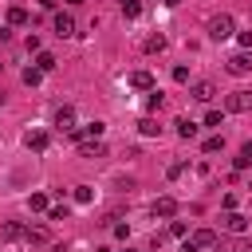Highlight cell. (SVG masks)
Listing matches in <instances>:
<instances>
[{"label": "cell", "instance_id": "6da1fadb", "mask_svg": "<svg viewBox=\"0 0 252 252\" xmlns=\"http://www.w3.org/2000/svg\"><path fill=\"white\" fill-rule=\"evenodd\" d=\"M209 248H217V232L213 228H197V232L185 236V252H209Z\"/></svg>", "mask_w": 252, "mask_h": 252}, {"label": "cell", "instance_id": "7a4b0ae2", "mask_svg": "<svg viewBox=\"0 0 252 252\" xmlns=\"http://www.w3.org/2000/svg\"><path fill=\"white\" fill-rule=\"evenodd\" d=\"M232 32H236V20H232L228 12H220V16H213V20H209V39H217V43H220V39H228Z\"/></svg>", "mask_w": 252, "mask_h": 252}, {"label": "cell", "instance_id": "3957f363", "mask_svg": "<svg viewBox=\"0 0 252 252\" xmlns=\"http://www.w3.org/2000/svg\"><path fill=\"white\" fill-rule=\"evenodd\" d=\"M224 110H228V114H244V110H252V91H232V94L224 98Z\"/></svg>", "mask_w": 252, "mask_h": 252}, {"label": "cell", "instance_id": "277c9868", "mask_svg": "<svg viewBox=\"0 0 252 252\" xmlns=\"http://www.w3.org/2000/svg\"><path fill=\"white\" fill-rule=\"evenodd\" d=\"M51 28H55V35H59V39H71V35H75V16H71V12H55Z\"/></svg>", "mask_w": 252, "mask_h": 252}, {"label": "cell", "instance_id": "5b68a950", "mask_svg": "<svg viewBox=\"0 0 252 252\" xmlns=\"http://www.w3.org/2000/svg\"><path fill=\"white\" fill-rule=\"evenodd\" d=\"M248 71H252V51L228 55V75H248Z\"/></svg>", "mask_w": 252, "mask_h": 252}, {"label": "cell", "instance_id": "8992f818", "mask_svg": "<svg viewBox=\"0 0 252 252\" xmlns=\"http://www.w3.org/2000/svg\"><path fill=\"white\" fill-rule=\"evenodd\" d=\"M55 130H59V134H71V130H75V110H71V106H59V110H55Z\"/></svg>", "mask_w": 252, "mask_h": 252}, {"label": "cell", "instance_id": "52a82bcc", "mask_svg": "<svg viewBox=\"0 0 252 252\" xmlns=\"http://www.w3.org/2000/svg\"><path fill=\"white\" fill-rule=\"evenodd\" d=\"M102 130H106L102 122H87V126H75L71 138H75V142H83V138H102Z\"/></svg>", "mask_w": 252, "mask_h": 252}, {"label": "cell", "instance_id": "ba28073f", "mask_svg": "<svg viewBox=\"0 0 252 252\" xmlns=\"http://www.w3.org/2000/svg\"><path fill=\"white\" fill-rule=\"evenodd\" d=\"M220 224H224L228 232H244V228H248V217H244V213H236V209H228Z\"/></svg>", "mask_w": 252, "mask_h": 252}, {"label": "cell", "instance_id": "9c48e42d", "mask_svg": "<svg viewBox=\"0 0 252 252\" xmlns=\"http://www.w3.org/2000/svg\"><path fill=\"white\" fill-rule=\"evenodd\" d=\"M24 146L35 150V154H43V150H47V134H43V130H28V134H24Z\"/></svg>", "mask_w": 252, "mask_h": 252}, {"label": "cell", "instance_id": "30bf717a", "mask_svg": "<svg viewBox=\"0 0 252 252\" xmlns=\"http://www.w3.org/2000/svg\"><path fill=\"white\" fill-rule=\"evenodd\" d=\"M79 154H83V158H102L106 146H102L98 138H83V142H79Z\"/></svg>", "mask_w": 252, "mask_h": 252}, {"label": "cell", "instance_id": "8fae6325", "mask_svg": "<svg viewBox=\"0 0 252 252\" xmlns=\"http://www.w3.org/2000/svg\"><path fill=\"white\" fill-rule=\"evenodd\" d=\"M213 94H217V87H213L209 79H201V83H193V98H197V102H213Z\"/></svg>", "mask_w": 252, "mask_h": 252}, {"label": "cell", "instance_id": "7c38bea8", "mask_svg": "<svg viewBox=\"0 0 252 252\" xmlns=\"http://www.w3.org/2000/svg\"><path fill=\"white\" fill-rule=\"evenodd\" d=\"M173 213H177V201L173 197H158L154 201V217H173Z\"/></svg>", "mask_w": 252, "mask_h": 252}, {"label": "cell", "instance_id": "4fadbf2b", "mask_svg": "<svg viewBox=\"0 0 252 252\" xmlns=\"http://www.w3.org/2000/svg\"><path fill=\"white\" fill-rule=\"evenodd\" d=\"M130 87H138V91H154V75H150V71H134V75H130Z\"/></svg>", "mask_w": 252, "mask_h": 252}, {"label": "cell", "instance_id": "5bb4252c", "mask_svg": "<svg viewBox=\"0 0 252 252\" xmlns=\"http://www.w3.org/2000/svg\"><path fill=\"white\" fill-rule=\"evenodd\" d=\"M173 126H177V138H197V130H201L193 118H177Z\"/></svg>", "mask_w": 252, "mask_h": 252}, {"label": "cell", "instance_id": "9a60e30c", "mask_svg": "<svg viewBox=\"0 0 252 252\" xmlns=\"http://www.w3.org/2000/svg\"><path fill=\"white\" fill-rule=\"evenodd\" d=\"M24 240L43 244V240H47V224H28V228H24Z\"/></svg>", "mask_w": 252, "mask_h": 252}, {"label": "cell", "instance_id": "2e32d148", "mask_svg": "<svg viewBox=\"0 0 252 252\" xmlns=\"http://www.w3.org/2000/svg\"><path fill=\"white\" fill-rule=\"evenodd\" d=\"M8 24H12V28H24V24H28V8L12 4V8H8Z\"/></svg>", "mask_w": 252, "mask_h": 252}, {"label": "cell", "instance_id": "e0dca14e", "mask_svg": "<svg viewBox=\"0 0 252 252\" xmlns=\"http://www.w3.org/2000/svg\"><path fill=\"white\" fill-rule=\"evenodd\" d=\"M146 51H150V55H158V51H165V35H161V32H154V35L146 39Z\"/></svg>", "mask_w": 252, "mask_h": 252}, {"label": "cell", "instance_id": "ac0fdd59", "mask_svg": "<svg viewBox=\"0 0 252 252\" xmlns=\"http://www.w3.org/2000/svg\"><path fill=\"white\" fill-rule=\"evenodd\" d=\"M35 67H39V71H55V55H51V51H39V55H35Z\"/></svg>", "mask_w": 252, "mask_h": 252}, {"label": "cell", "instance_id": "d6986e66", "mask_svg": "<svg viewBox=\"0 0 252 252\" xmlns=\"http://www.w3.org/2000/svg\"><path fill=\"white\" fill-rule=\"evenodd\" d=\"M118 8H122V16H126V20H134V16L142 12V4H138V0H118Z\"/></svg>", "mask_w": 252, "mask_h": 252}, {"label": "cell", "instance_id": "ffe728a7", "mask_svg": "<svg viewBox=\"0 0 252 252\" xmlns=\"http://www.w3.org/2000/svg\"><path fill=\"white\" fill-rule=\"evenodd\" d=\"M138 130H142L146 138H154V134H161V126H158L154 118H142V122H138Z\"/></svg>", "mask_w": 252, "mask_h": 252}, {"label": "cell", "instance_id": "44dd1931", "mask_svg": "<svg viewBox=\"0 0 252 252\" xmlns=\"http://www.w3.org/2000/svg\"><path fill=\"white\" fill-rule=\"evenodd\" d=\"M20 236H24V224L8 220V224H4V240H20Z\"/></svg>", "mask_w": 252, "mask_h": 252}, {"label": "cell", "instance_id": "7402d4cb", "mask_svg": "<svg viewBox=\"0 0 252 252\" xmlns=\"http://www.w3.org/2000/svg\"><path fill=\"white\" fill-rule=\"evenodd\" d=\"M28 205H32V213H43V209H47V197H43V193H32Z\"/></svg>", "mask_w": 252, "mask_h": 252}, {"label": "cell", "instance_id": "603a6c76", "mask_svg": "<svg viewBox=\"0 0 252 252\" xmlns=\"http://www.w3.org/2000/svg\"><path fill=\"white\" fill-rule=\"evenodd\" d=\"M39 79H43V71H39V67H28V71H24V83H28V87H35Z\"/></svg>", "mask_w": 252, "mask_h": 252}, {"label": "cell", "instance_id": "cb8c5ba5", "mask_svg": "<svg viewBox=\"0 0 252 252\" xmlns=\"http://www.w3.org/2000/svg\"><path fill=\"white\" fill-rule=\"evenodd\" d=\"M217 150H224V138H220V134H213V138L205 142V154H217Z\"/></svg>", "mask_w": 252, "mask_h": 252}, {"label": "cell", "instance_id": "d4e9b609", "mask_svg": "<svg viewBox=\"0 0 252 252\" xmlns=\"http://www.w3.org/2000/svg\"><path fill=\"white\" fill-rule=\"evenodd\" d=\"M91 197H94V193H91V185H75V201H79V205H87Z\"/></svg>", "mask_w": 252, "mask_h": 252}, {"label": "cell", "instance_id": "484cf974", "mask_svg": "<svg viewBox=\"0 0 252 252\" xmlns=\"http://www.w3.org/2000/svg\"><path fill=\"white\" fill-rule=\"evenodd\" d=\"M47 220H67V205H51L47 209Z\"/></svg>", "mask_w": 252, "mask_h": 252}, {"label": "cell", "instance_id": "4316f807", "mask_svg": "<svg viewBox=\"0 0 252 252\" xmlns=\"http://www.w3.org/2000/svg\"><path fill=\"white\" fill-rule=\"evenodd\" d=\"M169 236H181V240H185L189 232H185V224H181V220H173V224H169Z\"/></svg>", "mask_w": 252, "mask_h": 252}, {"label": "cell", "instance_id": "83f0119b", "mask_svg": "<svg viewBox=\"0 0 252 252\" xmlns=\"http://www.w3.org/2000/svg\"><path fill=\"white\" fill-rule=\"evenodd\" d=\"M173 79L177 83H189V67H173Z\"/></svg>", "mask_w": 252, "mask_h": 252}, {"label": "cell", "instance_id": "f1b7e54d", "mask_svg": "<svg viewBox=\"0 0 252 252\" xmlns=\"http://www.w3.org/2000/svg\"><path fill=\"white\" fill-rule=\"evenodd\" d=\"M205 126H220V110H209L205 114Z\"/></svg>", "mask_w": 252, "mask_h": 252}, {"label": "cell", "instance_id": "f546056e", "mask_svg": "<svg viewBox=\"0 0 252 252\" xmlns=\"http://www.w3.org/2000/svg\"><path fill=\"white\" fill-rule=\"evenodd\" d=\"M236 39H240V47H244V51H252V32H240Z\"/></svg>", "mask_w": 252, "mask_h": 252}, {"label": "cell", "instance_id": "4dcf8cb0", "mask_svg": "<svg viewBox=\"0 0 252 252\" xmlns=\"http://www.w3.org/2000/svg\"><path fill=\"white\" fill-rule=\"evenodd\" d=\"M240 154H244V158L252 161V142H244V146H240Z\"/></svg>", "mask_w": 252, "mask_h": 252}, {"label": "cell", "instance_id": "1f68e13d", "mask_svg": "<svg viewBox=\"0 0 252 252\" xmlns=\"http://www.w3.org/2000/svg\"><path fill=\"white\" fill-rule=\"evenodd\" d=\"M161 4H181V0H161Z\"/></svg>", "mask_w": 252, "mask_h": 252}, {"label": "cell", "instance_id": "d6a6232c", "mask_svg": "<svg viewBox=\"0 0 252 252\" xmlns=\"http://www.w3.org/2000/svg\"><path fill=\"white\" fill-rule=\"evenodd\" d=\"M122 252H134V248H122Z\"/></svg>", "mask_w": 252, "mask_h": 252}]
</instances>
